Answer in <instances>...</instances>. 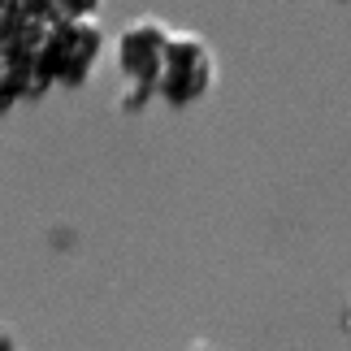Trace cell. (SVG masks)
<instances>
[{"mask_svg": "<svg viewBox=\"0 0 351 351\" xmlns=\"http://www.w3.org/2000/svg\"><path fill=\"white\" fill-rule=\"evenodd\" d=\"M169 26L160 18H134L126 22V31L117 35L113 44V57H117V70H121V109L134 113L143 109L147 100L156 96V83H160V70H165V52H169Z\"/></svg>", "mask_w": 351, "mask_h": 351, "instance_id": "cell-1", "label": "cell"}, {"mask_svg": "<svg viewBox=\"0 0 351 351\" xmlns=\"http://www.w3.org/2000/svg\"><path fill=\"white\" fill-rule=\"evenodd\" d=\"M100 52H104V31L96 18L57 22V31L48 35V52H44L48 87H83L91 70H96Z\"/></svg>", "mask_w": 351, "mask_h": 351, "instance_id": "cell-2", "label": "cell"}, {"mask_svg": "<svg viewBox=\"0 0 351 351\" xmlns=\"http://www.w3.org/2000/svg\"><path fill=\"white\" fill-rule=\"evenodd\" d=\"M213 74H217L213 48L191 31H173L169 52H165V70H160V83H156V100L173 104V109L195 104L199 96H208Z\"/></svg>", "mask_w": 351, "mask_h": 351, "instance_id": "cell-3", "label": "cell"}, {"mask_svg": "<svg viewBox=\"0 0 351 351\" xmlns=\"http://www.w3.org/2000/svg\"><path fill=\"white\" fill-rule=\"evenodd\" d=\"M186 351H217V347H208V343H191Z\"/></svg>", "mask_w": 351, "mask_h": 351, "instance_id": "cell-4", "label": "cell"}]
</instances>
